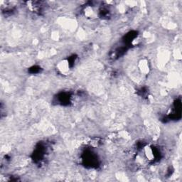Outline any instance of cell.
Wrapping results in <instances>:
<instances>
[{
	"label": "cell",
	"mask_w": 182,
	"mask_h": 182,
	"mask_svg": "<svg viewBox=\"0 0 182 182\" xmlns=\"http://www.w3.org/2000/svg\"><path fill=\"white\" fill-rule=\"evenodd\" d=\"M70 62L69 61L63 60L58 64V69L62 73H65L69 71Z\"/></svg>",
	"instance_id": "1"
},
{
	"label": "cell",
	"mask_w": 182,
	"mask_h": 182,
	"mask_svg": "<svg viewBox=\"0 0 182 182\" xmlns=\"http://www.w3.org/2000/svg\"><path fill=\"white\" fill-rule=\"evenodd\" d=\"M139 68L142 73L144 74L148 73L150 71V65L146 60H142L140 61L139 63Z\"/></svg>",
	"instance_id": "2"
},
{
	"label": "cell",
	"mask_w": 182,
	"mask_h": 182,
	"mask_svg": "<svg viewBox=\"0 0 182 182\" xmlns=\"http://www.w3.org/2000/svg\"><path fill=\"white\" fill-rule=\"evenodd\" d=\"M144 153H145V156L149 160H153L155 157L154 151L152 150L150 147H147L144 149Z\"/></svg>",
	"instance_id": "3"
}]
</instances>
